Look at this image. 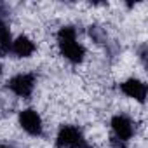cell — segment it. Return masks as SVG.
I'll use <instances>...</instances> for the list:
<instances>
[{
  "label": "cell",
  "mask_w": 148,
  "mask_h": 148,
  "mask_svg": "<svg viewBox=\"0 0 148 148\" xmlns=\"http://www.w3.org/2000/svg\"><path fill=\"white\" fill-rule=\"evenodd\" d=\"M80 148H91V146H89V145H86V143H84V145H82V146H80Z\"/></svg>",
  "instance_id": "12"
},
{
  "label": "cell",
  "mask_w": 148,
  "mask_h": 148,
  "mask_svg": "<svg viewBox=\"0 0 148 148\" xmlns=\"http://www.w3.org/2000/svg\"><path fill=\"white\" fill-rule=\"evenodd\" d=\"M58 44L61 49V54L71 61V63H80L86 56V49L77 42V32L71 26H64L58 32Z\"/></svg>",
  "instance_id": "1"
},
{
  "label": "cell",
  "mask_w": 148,
  "mask_h": 148,
  "mask_svg": "<svg viewBox=\"0 0 148 148\" xmlns=\"http://www.w3.org/2000/svg\"><path fill=\"white\" fill-rule=\"evenodd\" d=\"M139 58H141L143 64H146V45H145V44H143L141 49H139Z\"/></svg>",
  "instance_id": "11"
},
{
  "label": "cell",
  "mask_w": 148,
  "mask_h": 148,
  "mask_svg": "<svg viewBox=\"0 0 148 148\" xmlns=\"http://www.w3.org/2000/svg\"><path fill=\"white\" fill-rule=\"evenodd\" d=\"M12 47V38H11V32L7 28V25L0 19V54L2 56H9Z\"/></svg>",
  "instance_id": "8"
},
{
  "label": "cell",
  "mask_w": 148,
  "mask_h": 148,
  "mask_svg": "<svg viewBox=\"0 0 148 148\" xmlns=\"http://www.w3.org/2000/svg\"><path fill=\"white\" fill-rule=\"evenodd\" d=\"M112 148H127V146H125V141H122L119 138H113L112 139Z\"/></svg>",
  "instance_id": "10"
},
{
  "label": "cell",
  "mask_w": 148,
  "mask_h": 148,
  "mask_svg": "<svg viewBox=\"0 0 148 148\" xmlns=\"http://www.w3.org/2000/svg\"><path fill=\"white\" fill-rule=\"evenodd\" d=\"M89 33H91V37H92L98 44H103V42L106 40V33H105V30L99 28V26H91V28H89Z\"/></svg>",
  "instance_id": "9"
},
{
  "label": "cell",
  "mask_w": 148,
  "mask_h": 148,
  "mask_svg": "<svg viewBox=\"0 0 148 148\" xmlns=\"http://www.w3.org/2000/svg\"><path fill=\"white\" fill-rule=\"evenodd\" d=\"M84 143V136L75 125H63L56 138L58 148H80Z\"/></svg>",
  "instance_id": "2"
},
{
  "label": "cell",
  "mask_w": 148,
  "mask_h": 148,
  "mask_svg": "<svg viewBox=\"0 0 148 148\" xmlns=\"http://www.w3.org/2000/svg\"><path fill=\"white\" fill-rule=\"evenodd\" d=\"M0 73H2V64H0Z\"/></svg>",
  "instance_id": "14"
},
{
  "label": "cell",
  "mask_w": 148,
  "mask_h": 148,
  "mask_svg": "<svg viewBox=\"0 0 148 148\" xmlns=\"http://www.w3.org/2000/svg\"><path fill=\"white\" fill-rule=\"evenodd\" d=\"M19 124L32 136H40L42 134V119L32 108H26V110L19 112Z\"/></svg>",
  "instance_id": "4"
},
{
  "label": "cell",
  "mask_w": 148,
  "mask_h": 148,
  "mask_svg": "<svg viewBox=\"0 0 148 148\" xmlns=\"http://www.w3.org/2000/svg\"><path fill=\"white\" fill-rule=\"evenodd\" d=\"M0 148H9V146H5V145H0Z\"/></svg>",
  "instance_id": "13"
},
{
  "label": "cell",
  "mask_w": 148,
  "mask_h": 148,
  "mask_svg": "<svg viewBox=\"0 0 148 148\" xmlns=\"http://www.w3.org/2000/svg\"><path fill=\"white\" fill-rule=\"evenodd\" d=\"M120 91H122L125 96L134 98V99H136V101H139V103H143V101H145L146 92H148L146 84H143V82H141V80H138V79H129V80H125L124 84H120Z\"/></svg>",
  "instance_id": "5"
},
{
  "label": "cell",
  "mask_w": 148,
  "mask_h": 148,
  "mask_svg": "<svg viewBox=\"0 0 148 148\" xmlns=\"http://www.w3.org/2000/svg\"><path fill=\"white\" fill-rule=\"evenodd\" d=\"M11 52H14L18 58H30V56L35 52V44H33L28 37L21 35V37H18V38L12 42Z\"/></svg>",
  "instance_id": "7"
},
{
  "label": "cell",
  "mask_w": 148,
  "mask_h": 148,
  "mask_svg": "<svg viewBox=\"0 0 148 148\" xmlns=\"http://www.w3.org/2000/svg\"><path fill=\"white\" fill-rule=\"evenodd\" d=\"M112 129L115 132V138L122 139V141H127L131 139V136L134 134V127H132V122L131 119H127L125 115H115L112 119Z\"/></svg>",
  "instance_id": "6"
},
{
  "label": "cell",
  "mask_w": 148,
  "mask_h": 148,
  "mask_svg": "<svg viewBox=\"0 0 148 148\" xmlns=\"http://www.w3.org/2000/svg\"><path fill=\"white\" fill-rule=\"evenodd\" d=\"M7 87L19 98H28L35 87V75L33 73H19L7 82Z\"/></svg>",
  "instance_id": "3"
}]
</instances>
